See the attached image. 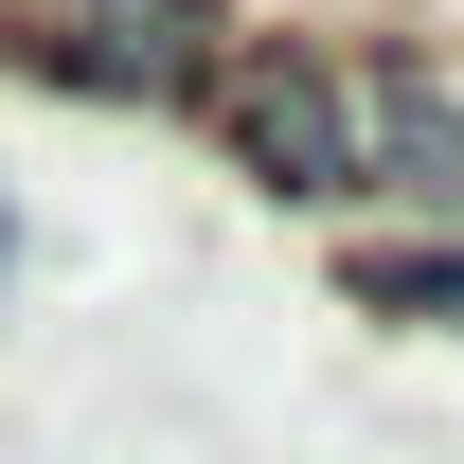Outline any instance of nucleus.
<instances>
[{"mask_svg":"<svg viewBox=\"0 0 464 464\" xmlns=\"http://www.w3.org/2000/svg\"><path fill=\"white\" fill-rule=\"evenodd\" d=\"M197 90H215V143L268 179V197H357V72L340 54L250 36V54H215Z\"/></svg>","mask_w":464,"mask_h":464,"instance_id":"1","label":"nucleus"},{"mask_svg":"<svg viewBox=\"0 0 464 464\" xmlns=\"http://www.w3.org/2000/svg\"><path fill=\"white\" fill-rule=\"evenodd\" d=\"M215 36H232L215 0H54L36 72H72V90H197Z\"/></svg>","mask_w":464,"mask_h":464,"instance_id":"2","label":"nucleus"},{"mask_svg":"<svg viewBox=\"0 0 464 464\" xmlns=\"http://www.w3.org/2000/svg\"><path fill=\"white\" fill-rule=\"evenodd\" d=\"M357 179H393V197L464 215V90H429L411 54H375V72H357Z\"/></svg>","mask_w":464,"mask_h":464,"instance_id":"3","label":"nucleus"},{"mask_svg":"<svg viewBox=\"0 0 464 464\" xmlns=\"http://www.w3.org/2000/svg\"><path fill=\"white\" fill-rule=\"evenodd\" d=\"M357 304H393V322H464V250H357Z\"/></svg>","mask_w":464,"mask_h":464,"instance_id":"4","label":"nucleus"},{"mask_svg":"<svg viewBox=\"0 0 464 464\" xmlns=\"http://www.w3.org/2000/svg\"><path fill=\"white\" fill-rule=\"evenodd\" d=\"M0 250H18V215H0Z\"/></svg>","mask_w":464,"mask_h":464,"instance_id":"5","label":"nucleus"}]
</instances>
